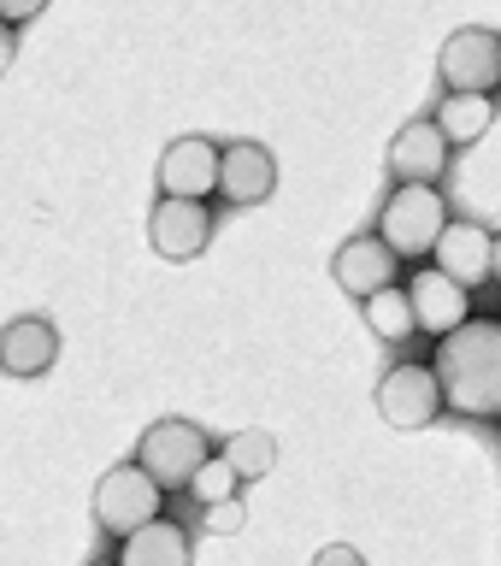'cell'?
I'll return each mask as SVG.
<instances>
[{"instance_id": "obj_19", "label": "cell", "mask_w": 501, "mask_h": 566, "mask_svg": "<svg viewBox=\"0 0 501 566\" xmlns=\"http://www.w3.org/2000/svg\"><path fill=\"white\" fill-rule=\"evenodd\" d=\"M189 495H195V502H201V507L237 502V495H242V478H237V467H230L225 454H212L207 467H201V478H195V484H189Z\"/></svg>"}, {"instance_id": "obj_20", "label": "cell", "mask_w": 501, "mask_h": 566, "mask_svg": "<svg viewBox=\"0 0 501 566\" xmlns=\"http://www.w3.org/2000/svg\"><path fill=\"white\" fill-rule=\"evenodd\" d=\"M201 520H207V531H219V537H230V531H242V525H248V507H242V495H237V502L201 507Z\"/></svg>"}, {"instance_id": "obj_22", "label": "cell", "mask_w": 501, "mask_h": 566, "mask_svg": "<svg viewBox=\"0 0 501 566\" xmlns=\"http://www.w3.org/2000/svg\"><path fill=\"white\" fill-rule=\"evenodd\" d=\"M18 18H24V24H30V18H35V7H30V0H12V7H7V35L18 30Z\"/></svg>"}, {"instance_id": "obj_7", "label": "cell", "mask_w": 501, "mask_h": 566, "mask_svg": "<svg viewBox=\"0 0 501 566\" xmlns=\"http://www.w3.org/2000/svg\"><path fill=\"white\" fill-rule=\"evenodd\" d=\"M437 71H442V88H449V95H490L501 83V35L484 30V24L455 30L437 53Z\"/></svg>"}, {"instance_id": "obj_1", "label": "cell", "mask_w": 501, "mask_h": 566, "mask_svg": "<svg viewBox=\"0 0 501 566\" xmlns=\"http://www.w3.org/2000/svg\"><path fill=\"white\" fill-rule=\"evenodd\" d=\"M437 384L449 413L460 419H501V318H472L449 343H437Z\"/></svg>"}, {"instance_id": "obj_6", "label": "cell", "mask_w": 501, "mask_h": 566, "mask_svg": "<svg viewBox=\"0 0 501 566\" xmlns=\"http://www.w3.org/2000/svg\"><path fill=\"white\" fill-rule=\"evenodd\" d=\"M442 407L449 401H442L437 371L419 366V360H401V366H389L378 378V413H384L389 431H425Z\"/></svg>"}, {"instance_id": "obj_3", "label": "cell", "mask_w": 501, "mask_h": 566, "mask_svg": "<svg viewBox=\"0 0 501 566\" xmlns=\"http://www.w3.org/2000/svg\"><path fill=\"white\" fill-rule=\"evenodd\" d=\"M207 460H212V437L195 419H154L136 442V467L148 472L159 490H189Z\"/></svg>"}, {"instance_id": "obj_8", "label": "cell", "mask_w": 501, "mask_h": 566, "mask_svg": "<svg viewBox=\"0 0 501 566\" xmlns=\"http://www.w3.org/2000/svg\"><path fill=\"white\" fill-rule=\"evenodd\" d=\"M331 277H336V290H348L354 301H372V295L396 290L401 260H396V248H389L384 237H348L343 248H336V260H331Z\"/></svg>"}, {"instance_id": "obj_2", "label": "cell", "mask_w": 501, "mask_h": 566, "mask_svg": "<svg viewBox=\"0 0 501 566\" xmlns=\"http://www.w3.org/2000/svg\"><path fill=\"white\" fill-rule=\"evenodd\" d=\"M449 201L431 184H396V195L378 212V237L396 248V260H425L449 237Z\"/></svg>"}, {"instance_id": "obj_15", "label": "cell", "mask_w": 501, "mask_h": 566, "mask_svg": "<svg viewBox=\"0 0 501 566\" xmlns=\"http://www.w3.org/2000/svg\"><path fill=\"white\" fill-rule=\"evenodd\" d=\"M189 560H195V543L177 520H154L118 543V566H189Z\"/></svg>"}, {"instance_id": "obj_18", "label": "cell", "mask_w": 501, "mask_h": 566, "mask_svg": "<svg viewBox=\"0 0 501 566\" xmlns=\"http://www.w3.org/2000/svg\"><path fill=\"white\" fill-rule=\"evenodd\" d=\"M361 313H366V325L378 343H407V336L419 331V318H414V301H407V290H384V295H372L361 301Z\"/></svg>"}, {"instance_id": "obj_13", "label": "cell", "mask_w": 501, "mask_h": 566, "mask_svg": "<svg viewBox=\"0 0 501 566\" xmlns=\"http://www.w3.org/2000/svg\"><path fill=\"white\" fill-rule=\"evenodd\" d=\"M272 189H278L272 148H260V142H225V184H219L225 201L230 207H260Z\"/></svg>"}, {"instance_id": "obj_4", "label": "cell", "mask_w": 501, "mask_h": 566, "mask_svg": "<svg viewBox=\"0 0 501 566\" xmlns=\"http://www.w3.org/2000/svg\"><path fill=\"white\" fill-rule=\"evenodd\" d=\"M166 490L154 484L148 472L136 467V460H124V467H113L95 484V525L101 531H113V537H136L142 525H154V520H166Z\"/></svg>"}, {"instance_id": "obj_5", "label": "cell", "mask_w": 501, "mask_h": 566, "mask_svg": "<svg viewBox=\"0 0 501 566\" xmlns=\"http://www.w3.org/2000/svg\"><path fill=\"white\" fill-rule=\"evenodd\" d=\"M154 184L166 201H207V195H219V184H225V148L212 136H177V142H166V154H159Z\"/></svg>"}, {"instance_id": "obj_9", "label": "cell", "mask_w": 501, "mask_h": 566, "mask_svg": "<svg viewBox=\"0 0 501 566\" xmlns=\"http://www.w3.org/2000/svg\"><path fill=\"white\" fill-rule=\"evenodd\" d=\"M407 301H414L419 331L437 336V343H449L460 325H472V290H460L455 277H442L437 265H425V272L407 277Z\"/></svg>"}, {"instance_id": "obj_16", "label": "cell", "mask_w": 501, "mask_h": 566, "mask_svg": "<svg viewBox=\"0 0 501 566\" xmlns=\"http://www.w3.org/2000/svg\"><path fill=\"white\" fill-rule=\"evenodd\" d=\"M490 118H495L490 95H442V106H437V124H442V136H449V148H472V142L490 130Z\"/></svg>"}, {"instance_id": "obj_10", "label": "cell", "mask_w": 501, "mask_h": 566, "mask_svg": "<svg viewBox=\"0 0 501 566\" xmlns=\"http://www.w3.org/2000/svg\"><path fill=\"white\" fill-rule=\"evenodd\" d=\"M148 242L159 260H195L212 242V212L207 201H166L159 195L148 212Z\"/></svg>"}, {"instance_id": "obj_21", "label": "cell", "mask_w": 501, "mask_h": 566, "mask_svg": "<svg viewBox=\"0 0 501 566\" xmlns=\"http://www.w3.org/2000/svg\"><path fill=\"white\" fill-rule=\"evenodd\" d=\"M313 566H366V555H361L354 543H325V548L313 555Z\"/></svg>"}, {"instance_id": "obj_11", "label": "cell", "mask_w": 501, "mask_h": 566, "mask_svg": "<svg viewBox=\"0 0 501 566\" xmlns=\"http://www.w3.org/2000/svg\"><path fill=\"white\" fill-rule=\"evenodd\" d=\"M389 171H396V184H431L449 171V136H442L437 118H407L396 142H389Z\"/></svg>"}, {"instance_id": "obj_24", "label": "cell", "mask_w": 501, "mask_h": 566, "mask_svg": "<svg viewBox=\"0 0 501 566\" xmlns=\"http://www.w3.org/2000/svg\"><path fill=\"white\" fill-rule=\"evenodd\" d=\"M88 566H118V560H88Z\"/></svg>"}, {"instance_id": "obj_23", "label": "cell", "mask_w": 501, "mask_h": 566, "mask_svg": "<svg viewBox=\"0 0 501 566\" xmlns=\"http://www.w3.org/2000/svg\"><path fill=\"white\" fill-rule=\"evenodd\" d=\"M495 277H501V237H495Z\"/></svg>"}, {"instance_id": "obj_17", "label": "cell", "mask_w": 501, "mask_h": 566, "mask_svg": "<svg viewBox=\"0 0 501 566\" xmlns=\"http://www.w3.org/2000/svg\"><path fill=\"white\" fill-rule=\"evenodd\" d=\"M230 467H237V478L242 484H254V478H272V467H278V437L272 431H230V442L219 449Z\"/></svg>"}, {"instance_id": "obj_14", "label": "cell", "mask_w": 501, "mask_h": 566, "mask_svg": "<svg viewBox=\"0 0 501 566\" xmlns=\"http://www.w3.org/2000/svg\"><path fill=\"white\" fill-rule=\"evenodd\" d=\"M53 360H60V336H53L48 318H7L0 325V366H7V378H42Z\"/></svg>"}, {"instance_id": "obj_12", "label": "cell", "mask_w": 501, "mask_h": 566, "mask_svg": "<svg viewBox=\"0 0 501 566\" xmlns=\"http://www.w3.org/2000/svg\"><path fill=\"white\" fill-rule=\"evenodd\" d=\"M437 272L455 277L460 290H472V283L495 277V237H490L478 219H455L449 237H442V248H437Z\"/></svg>"}]
</instances>
